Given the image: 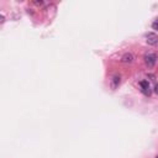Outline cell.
<instances>
[{
    "label": "cell",
    "mask_w": 158,
    "mask_h": 158,
    "mask_svg": "<svg viewBox=\"0 0 158 158\" xmlns=\"http://www.w3.org/2000/svg\"><path fill=\"white\" fill-rule=\"evenodd\" d=\"M134 56H132V53H125V55L121 57V62L122 63H132L134 62Z\"/></svg>",
    "instance_id": "5"
},
{
    "label": "cell",
    "mask_w": 158,
    "mask_h": 158,
    "mask_svg": "<svg viewBox=\"0 0 158 158\" xmlns=\"http://www.w3.org/2000/svg\"><path fill=\"white\" fill-rule=\"evenodd\" d=\"M152 28H153V30H157V31H158V19L156 20V21H153V24H152Z\"/></svg>",
    "instance_id": "6"
},
{
    "label": "cell",
    "mask_w": 158,
    "mask_h": 158,
    "mask_svg": "<svg viewBox=\"0 0 158 158\" xmlns=\"http://www.w3.org/2000/svg\"><path fill=\"white\" fill-rule=\"evenodd\" d=\"M120 83H121V77L116 74V76H114L113 78H111V82H110L111 89L115 90V89H116V88H117V86L120 85Z\"/></svg>",
    "instance_id": "4"
},
{
    "label": "cell",
    "mask_w": 158,
    "mask_h": 158,
    "mask_svg": "<svg viewBox=\"0 0 158 158\" xmlns=\"http://www.w3.org/2000/svg\"><path fill=\"white\" fill-rule=\"evenodd\" d=\"M141 85V90H142V93L144 95H147V97H149L151 95V90H149V83L147 80H142L140 83Z\"/></svg>",
    "instance_id": "3"
},
{
    "label": "cell",
    "mask_w": 158,
    "mask_h": 158,
    "mask_svg": "<svg viewBox=\"0 0 158 158\" xmlns=\"http://www.w3.org/2000/svg\"><path fill=\"white\" fill-rule=\"evenodd\" d=\"M35 4H36V5H42L43 1H35Z\"/></svg>",
    "instance_id": "8"
},
{
    "label": "cell",
    "mask_w": 158,
    "mask_h": 158,
    "mask_svg": "<svg viewBox=\"0 0 158 158\" xmlns=\"http://www.w3.org/2000/svg\"><path fill=\"white\" fill-rule=\"evenodd\" d=\"M156 62H157V56L155 53H147V55L144 56V63L147 64V67L152 68L153 65L156 64Z\"/></svg>",
    "instance_id": "1"
},
{
    "label": "cell",
    "mask_w": 158,
    "mask_h": 158,
    "mask_svg": "<svg viewBox=\"0 0 158 158\" xmlns=\"http://www.w3.org/2000/svg\"><path fill=\"white\" fill-rule=\"evenodd\" d=\"M156 158H158V155H157V157H156Z\"/></svg>",
    "instance_id": "9"
},
{
    "label": "cell",
    "mask_w": 158,
    "mask_h": 158,
    "mask_svg": "<svg viewBox=\"0 0 158 158\" xmlns=\"http://www.w3.org/2000/svg\"><path fill=\"white\" fill-rule=\"evenodd\" d=\"M155 93L158 94V84H156V86H155Z\"/></svg>",
    "instance_id": "7"
},
{
    "label": "cell",
    "mask_w": 158,
    "mask_h": 158,
    "mask_svg": "<svg viewBox=\"0 0 158 158\" xmlns=\"http://www.w3.org/2000/svg\"><path fill=\"white\" fill-rule=\"evenodd\" d=\"M146 41H147V43L148 45H151V46H156L158 45V35L156 34H147L146 36Z\"/></svg>",
    "instance_id": "2"
}]
</instances>
